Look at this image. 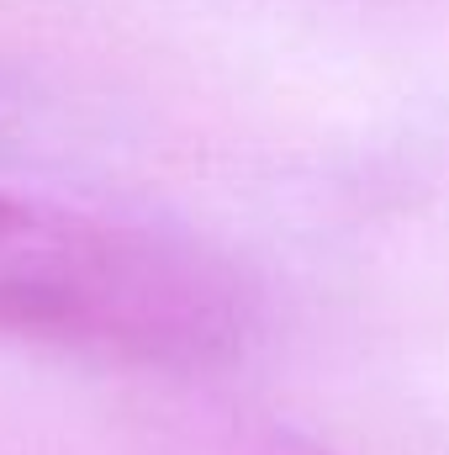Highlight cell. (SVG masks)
<instances>
[{"mask_svg":"<svg viewBox=\"0 0 449 455\" xmlns=\"http://www.w3.org/2000/svg\"><path fill=\"white\" fill-rule=\"evenodd\" d=\"M254 323V286L217 249L0 191V334L196 376L232 365Z\"/></svg>","mask_w":449,"mask_h":455,"instance_id":"obj_1","label":"cell"},{"mask_svg":"<svg viewBox=\"0 0 449 455\" xmlns=\"http://www.w3.org/2000/svg\"><path fill=\"white\" fill-rule=\"evenodd\" d=\"M223 455H334L302 435H286V429H259V435H238V445H227Z\"/></svg>","mask_w":449,"mask_h":455,"instance_id":"obj_2","label":"cell"}]
</instances>
